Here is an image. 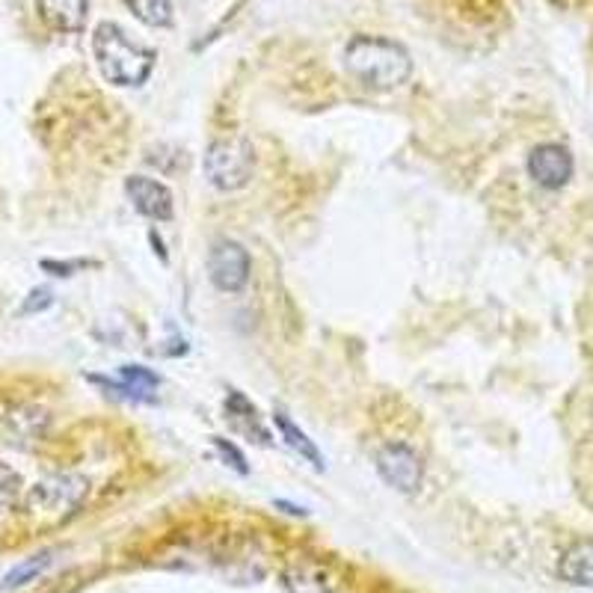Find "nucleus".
<instances>
[{
    "mask_svg": "<svg viewBox=\"0 0 593 593\" xmlns=\"http://www.w3.org/2000/svg\"><path fill=\"white\" fill-rule=\"evenodd\" d=\"M344 72L356 84L386 92L410 81L413 60L404 45L380 36H356L344 48Z\"/></svg>",
    "mask_w": 593,
    "mask_h": 593,
    "instance_id": "1",
    "label": "nucleus"
},
{
    "mask_svg": "<svg viewBox=\"0 0 593 593\" xmlns=\"http://www.w3.org/2000/svg\"><path fill=\"white\" fill-rule=\"evenodd\" d=\"M92 54L104 75L113 86H143L155 69V51L134 42L119 24H98L92 33Z\"/></svg>",
    "mask_w": 593,
    "mask_h": 593,
    "instance_id": "2",
    "label": "nucleus"
},
{
    "mask_svg": "<svg viewBox=\"0 0 593 593\" xmlns=\"http://www.w3.org/2000/svg\"><path fill=\"white\" fill-rule=\"evenodd\" d=\"M89 496V481L75 472H60L51 478H42L27 493V513L45 522H60L72 516L84 505Z\"/></svg>",
    "mask_w": 593,
    "mask_h": 593,
    "instance_id": "3",
    "label": "nucleus"
},
{
    "mask_svg": "<svg viewBox=\"0 0 593 593\" xmlns=\"http://www.w3.org/2000/svg\"><path fill=\"white\" fill-rule=\"evenodd\" d=\"M255 167L253 146L241 137H229V140H214L205 152L202 170L205 178L217 187V190H241L250 184Z\"/></svg>",
    "mask_w": 593,
    "mask_h": 593,
    "instance_id": "4",
    "label": "nucleus"
},
{
    "mask_svg": "<svg viewBox=\"0 0 593 593\" xmlns=\"http://www.w3.org/2000/svg\"><path fill=\"white\" fill-rule=\"evenodd\" d=\"M374 463H377L380 478H383L392 490H398V493H404V496L419 493V487H422L424 481V466L422 457H419L410 445H404V442H389V445H383V448L377 451Z\"/></svg>",
    "mask_w": 593,
    "mask_h": 593,
    "instance_id": "5",
    "label": "nucleus"
},
{
    "mask_svg": "<svg viewBox=\"0 0 593 593\" xmlns=\"http://www.w3.org/2000/svg\"><path fill=\"white\" fill-rule=\"evenodd\" d=\"M208 276L217 291H244L250 282V253L238 241H217L208 253Z\"/></svg>",
    "mask_w": 593,
    "mask_h": 593,
    "instance_id": "6",
    "label": "nucleus"
},
{
    "mask_svg": "<svg viewBox=\"0 0 593 593\" xmlns=\"http://www.w3.org/2000/svg\"><path fill=\"white\" fill-rule=\"evenodd\" d=\"M528 175L543 190H561L573 178V155L561 143H543L528 155Z\"/></svg>",
    "mask_w": 593,
    "mask_h": 593,
    "instance_id": "7",
    "label": "nucleus"
},
{
    "mask_svg": "<svg viewBox=\"0 0 593 593\" xmlns=\"http://www.w3.org/2000/svg\"><path fill=\"white\" fill-rule=\"evenodd\" d=\"M125 193L131 199V205L137 208V214L149 217V220H172V193L167 184L149 178V175H131L125 178Z\"/></svg>",
    "mask_w": 593,
    "mask_h": 593,
    "instance_id": "8",
    "label": "nucleus"
},
{
    "mask_svg": "<svg viewBox=\"0 0 593 593\" xmlns=\"http://www.w3.org/2000/svg\"><path fill=\"white\" fill-rule=\"evenodd\" d=\"M92 0H39V15L48 27L63 33L84 30Z\"/></svg>",
    "mask_w": 593,
    "mask_h": 593,
    "instance_id": "9",
    "label": "nucleus"
},
{
    "mask_svg": "<svg viewBox=\"0 0 593 593\" xmlns=\"http://www.w3.org/2000/svg\"><path fill=\"white\" fill-rule=\"evenodd\" d=\"M558 576L567 585L576 588H593V540H579L573 543L558 564Z\"/></svg>",
    "mask_w": 593,
    "mask_h": 593,
    "instance_id": "10",
    "label": "nucleus"
},
{
    "mask_svg": "<svg viewBox=\"0 0 593 593\" xmlns=\"http://www.w3.org/2000/svg\"><path fill=\"white\" fill-rule=\"evenodd\" d=\"M273 422H276L279 433H282V439H285V445H288L291 451H297L303 460H309L318 472H324V466H327V463H324V454L318 451V445H315V442H312V439H309L297 424L291 422L285 413H276V416H273Z\"/></svg>",
    "mask_w": 593,
    "mask_h": 593,
    "instance_id": "11",
    "label": "nucleus"
},
{
    "mask_svg": "<svg viewBox=\"0 0 593 593\" xmlns=\"http://www.w3.org/2000/svg\"><path fill=\"white\" fill-rule=\"evenodd\" d=\"M51 564H54V549H45V552H39V555H33V558L15 564V567L3 576V585H0V588H3V591H18V588L36 582Z\"/></svg>",
    "mask_w": 593,
    "mask_h": 593,
    "instance_id": "12",
    "label": "nucleus"
},
{
    "mask_svg": "<svg viewBox=\"0 0 593 593\" xmlns=\"http://www.w3.org/2000/svg\"><path fill=\"white\" fill-rule=\"evenodd\" d=\"M122 380H125V392L134 401H152V395H146L149 389H158L161 377L143 365H122Z\"/></svg>",
    "mask_w": 593,
    "mask_h": 593,
    "instance_id": "13",
    "label": "nucleus"
},
{
    "mask_svg": "<svg viewBox=\"0 0 593 593\" xmlns=\"http://www.w3.org/2000/svg\"><path fill=\"white\" fill-rule=\"evenodd\" d=\"M125 3L149 27H167L172 21V0H125Z\"/></svg>",
    "mask_w": 593,
    "mask_h": 593,
    "instance_id": "14",
    "label": "nucleus"
},
{
    "mask_svg": "<svg viewBox=\"0 0 593 593\" xmlns=\"http://www.w3.org/2000/svg\"><path fill=\"white\" fill-rule=\"evenodd\" d=\"M18 496H21V475L12 466L0 463V513L12 508Z\"/></svg>",
    "mask_w": 593,
    "mask_h": 593,
    "instance_id": "15",
    "label": "nucleus"
},
{
    "mask_svg": "<svg viewBox=\"0 0 593 593\" xmlns=\"http://www.w3.org/2000/svg\"><path fill=\"white\" fill-rule=\"evenodd\" d=\"M211 442H214V448L220 451V457L235 469V472H241V475H247L250 472V466H247V457L229 442V439H223V436H211Z\"/></svg>",
    "mask_w": 593,
    "mask_h": 593,
    "instance_id": "16",
    "label": "nucleus"
},
{
    "mask_svg": "<svg viewBox=\"0 0 593 593\" xmlns=\"http://www.w3.org/2000/svg\"><path fill=\"white\" fill-rule=\"evenodd\" d=\"M51 303H54V291H51V288H33V291L27 294V300L21 303L18 315H36V312H45Z\"/></svg>",
    "mask_w": 593,
    "mask_h": 593,
    "instance_id": "17",
    "label": "nucleus"
}]
</instances>
